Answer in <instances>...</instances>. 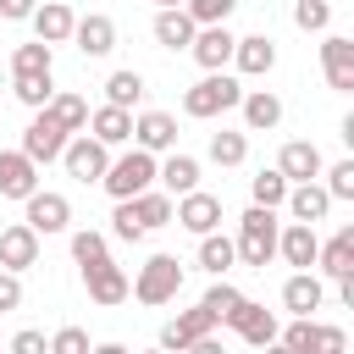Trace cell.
<instances>
[{
    "instance_id": "41",
    "label": "cell",
    "mask_w": 354,
    "mask_h": 354,
    "mask_svg": "<svg viewBox=\"0 0 354 354\" xmlns=\"http://www.w3.org/2000/svg\"><path fill=\"white\" fill-rule=\"evenodd\" d=\"M293 22H299L304 33H321V28L332 22V6H326V0H299V6H293Z\"/></svg>"
},
{
    "instance_id": "36",
    "label": "cell",
    "mask_w": 354,
    "mask_h": 354,
    "mask_svg": "<svg viewBox=\"0 0 354 354\" xmlns=\"http://www.w3.org/2000/svg\"><path fill=\"white\" fill-rule=\"evenodd\" d=\"M249 194H254V205H271V210H277V205L288 199V177L271 166V171H260V177L249 183Z\"/></svg>"
},
{
    "instance_id": "24",
    "label": "cell",
    "mask_w": 354,
    "mask_h": 354,
    "mask_svg": "<svg viewBox=\"0 0 354 354\" xmlns=\"http://www.w3.org/2000/svg\"><path fill=\"white\" fill-rule=\"evenodd\" d=\"M277 337H282L288 348H343V343H348L337 326H315V315H299V321H293L288 332H277Z\"/></svg>"
},
{
    "instance_id": "11",
    "label": "cell",
    "mask_w": 354,
    "mask_h": 354,
    "mask_svg": "<svg viewBox=\"0 0 354 354\" xmlns=\"http://www.w3.org/2000/svg\"><path fill=\"white\" fill-rule=\"evenodd\" d=\"M216 326H221V321H216L205 304H194V310H183L177 321H166V326H160V348H194V343H199V337H210Z\"/></svg>"
},
{
    "instance_id": "28",
    "label": "cell",
    "mask_w": 354,
    "mask_h": 354,
    "mask_svg": "<svg viewBox=\"0 0 354 354\" xmlns=\"http://www.w3.org/2000/svg\"><path fill=\"white\" fill-rule=\"evenodd\" d=\"M238 105H243V122H249V133H271V127L282 122V100H277L271 88H249Z\"/></svg>"
},
{
    "instance_id": "4",
    "label": "cell",
    "mask_w": 354,
    "mask_h": 354,
    "mask_svg": "<svg viewBox=\"0 0 354 354\" xmlns=\"http://www.w3.org/2000/svg\"><path fill=\"white\" fill-rule=\"evenodd\" d=\"M138 304H171L177 293H183V266H177V254H149L144 266H138V282L127 288Z\"/></svg>"
},
{
    "instance_id": "6",
    "label": "cell",
    "mask_w": 354,
    "mask_h": 354,
    "mask_svg": "<svg viewBox=\"0 0 354 354\" xmlns=\"http://www.w3.org/2000/svg\"><path fill=\"white\" fill-rule=\"evenodd\" d=\"M61 160H66V171H72L77 183H100L105 166H111V149H105L94 133H72L66 149H61Z\"/></svg>"
},
{
    "instance_id": "10",
    "label": "cell",
    "mask_w": 354,
    "mask_h": 354,
    "mask_svg": "<svg viewBox=\"0 0 354 354\" xmlns=\"http://www.w3.org/2000/svg\"><path fill=\"white\" fill-rule=\"evenodd\" d=\"M22 205H28V227H33L39 238H50V232H66V227H72V205H66V194H44V188H33Z\"/></svg>"
},
{
    "instance_id": "30",
    "label": "cell",
    "mask_w": 354,
    "mask_h": 354,
    "mask_svg": "<svg viewBox=\"0 0 354 354\" xmlns=\"http://www.w3.org/2000/svg\"><path fill=\"white\" fill-rule=\"evenodd\" d=\"M171 194L166 188H144V194H133V210H138V221H144V232H155V227H166L171 221Z\"/></svg>"
},
{
    "instance_id": "43",
    "label": "cell",
    "mask_w": 354,
    "mask_h": 354,
    "mask_svg": "<svg viewBox=\"0 0 354 354\" xmlns=\"http://www.w3.org/2000/svg\"><path fill=\"white\" fill-rule=\"evenodd\" d=\"M238 299H243V293H238V288H232V282H216V288H210V293H205V299H199V304H205V310H210V315H216V321H227V310H232V304H238Z\"/></svg>"
},
{
    "instance_id": "19",
    "label": "cell",
    "mask_w": 354,
    "mask_h": 354,
    "mask_svg": "<svg viewBox=\"0 0 354 354\" xmlns=\"http://www.w3.org/2000/svg\"><path fill=\"white\" fill-rule=\"evenodd\" d=\"M133 138H138V149H149V155L177 149V116H166V111H144V116H133Z\"/></svg>"
},
{
    "instance_id": "32",
    "label": "cell",
    "mask_w": 354,
    "mask_h": 354,
    "mask_svg": "<svg viewBox=\"0 0 354 354\" xmlns=\"http://www.w3.org/2000/svg\"><path fill=\"white\" fill-rule=\"evenodd\" d=\"M44 111H50L66 133H83V127H88V100H83V94H50Z\"/></svg>"
},
{
    "instance_id": "31",
    "label": "cell",
    "mask_w": 354,
    "mask_h": 354,
    "mask_svg": "<svg viewBox=\"0 0 354 354\" xmlns=\"http://www.w3.org/2000/svg\"><path fill=\"white\" fill-rule=\"evenodd\" d=\"M232 260H238V249H232V238H221V232H199V266H205L210 277H221V271H232Z\"/></svg>"
},
{
    "instance_id": "8",
    "label": "cell",
    "mask_w": 354,
    "mask_h": 354,
    "mask_svg": "<svg viewBox=\"0 0 354 354\" xmlns=\"http://www.w3.org/2000/svg\"><path fill=\"white\" fill-rule=\"evenodd\" d=\"M227 326L243 337V343H254V348H266V343H277V315L266 310V304H254V299H238L232 310H227Z\"/></svg>"
},
{
    "instance_id": "12",
    "label": "cell",
    "mask_w": 354,
    "mask_h": 354,
    "mask_svg": "<svg viewBox=\"0 0 354 354\" xmlns=\"http://www.w3.org/2000/svg\"><path fill=\"white\" fill-rule=\"evenodd\" d=\"M83 282H88V299H94V304H122V299H127V288H133V282H127V271H122L111 254H105V260H94V266H83Z\"/></svg>"
},
{
    "instance_id": "17",
    "label": "cell",
    "mask_w": 354,
    "mask_h": 354,
    "mask_svg": "<svg viewBox=\"0 0 354 354\" xmlns=\"http://www.w3.org/2000/svg\"><path fill=\"white\" fill-rule=\"evenodd\" d=\"M0 266H6V271H28V266H39V232H33L28 221H17V227L0 232Z\"/></svg>"
},
{
    "instance_id": "42",
    "label": "cell",
    "mask_w": 354,
    "mask_h": 354,
    "mask_svg": "<svg viewBox=\"0 0 354 354\" xmlns=\"http://www.w3.org/2000/svg\"><path fill=\"white\" fill-rule=\"evenodd\" d=\"M183 11H188L194 22H227V17L238 11V0H183Z\"/></svg>"
},
{
    "instance_id": "26",
    "label": "cell",
    "mask_w": 354,
    "mask_h": 354,
    "mask_svg": "<svg viewBox=\"0 0 354 354\" xmlns=\"http://www.w3.org/2000/svg\"><path fill=\"white\" fill-rule=\"evenodd\" d=\"M88 133H94L105 149H116V144L133 138V111H122V105H100V111L88 116Z\"/></svg>"
},
{
    "instance_id": "46",
    "label": "cell",
    "mask_w": 354,
    "mask_h": 354,
    "mask_svg": "<svg viewBox=\"0 0 354 354\" xmlns=\"http://www.w3.org/2000/svg\"><path fill=\"white\" fill-rule=\"evenodd\" d=\"M33 6H39V0H0V17H6V22H28Z\"/></svg>"
},
{
    "instance_id": "35",
    "label": "cell",
    "mask_w": 354,
    "mask_h": 354,
    "mask_svg": "<svg viewBox=\"0 0 354 354\" xmlns=\"http://www.w3.org/2000/svg\"><path fill=\"white\" fill-rule=\"evenodd\" d=\"M28 72H50V44H44V39L17 44V55H11V77H28Z\"/></svg>"
},
{
    "instance_id": "16",
    "label": "cell",
    "mask_w": 354,
    "mask_h": 354,
    "mask_svg": "<svg viewBox=\"0 0 354 354\" xmlns=\"http://www.w3.org/2000/svg\"><path fill=\"white\" fill-rule=\"evenodd\" d=\"M72 39H77V50H83V55H94V61H100V55H111V50H116V22H111L105 11H88V17H77V22H72Z\"/></svg>"
},
{
    "instance_id": "25",
    "label": "cell",
    "mask_w": 354,
    "mask_h": 354,
    "mask_svg": "<svg viewBox=\"0 0 354 354\" xmlns=\"http://www.w3.org/2000/svg\"><path fill=\"white\" fill-rule=\"evenodd\" d=\"M194 28H199V22H194L183 6H160V11H155V39H160V50H188Z\"/></svg>"
},
{
    "instance_id": "22",
    "label": "cell",
    "mask_w": 354,
    "mask_h": 354,
    "mask_svg": "<svg viewBox=\"0 0 354 354\" xmlns=\"http://www.w3.org/2000/svg\"><path fill=\"white\" fill-rule=\"evenodd\" d=\"M288 210H293V221H326V210H332V194L310 177V183H288V199H282Z\"/></svg>"
},
{
    "instance_id": "27",
    "label": "cell",
    "mask_w": 354,
    "mask_h": 354,
    "mask_svg": "<svg viewBox=\"0 0 354 354\" xmlns=\"http://www.w3.org/2000/svg\"><path fill=\"white\" fill-rule=\"evenodd\" d=\"M321 299H326V288H321V277H310V271H293V277L282 282V304H288L293 315H315Z\"/></svg>"
},
{
    "instance_id": "39",
    "label": "cell",
    "mask_w": 354,
    "mask_h": 354,
    "mask_svg": "<svg viewBox=\"0 0 354 354\" xmlns=\"http://www.w3.org/2000/svg\"><path fill=\"white\" fill-rule=\"evenodd\" d=\"M111 232H116V238H127V243H138V238H144V221H138L133 199H116V210H111Z\"/></svg>"
},
{
    "instance_id": "44",
    "label": "cell",
    "mask_w": 354,
    "mask_h": 354,
    "mask_svg": "<svg viewBox=\"0 0 354 354\" xmlns=\"http://www.w3.org/2000/svg\"><path fill=\"white\" fill-rule=\"evenodd\" d=\"M44 348H50V354H83V348H88V332H83V326H61Z\"/></svg>"
},
{
    "instance_id": "34",
    "label": "cell",
    "mask_w": 354,
    "mask_h": 354,
    "mask_svg": "<svg viewBox=\"0 0 354 354\" xmlns=\"http://www.w3.org/2000/svg\"><path fill=\"white\" fill-rule=\"evenodd\" d=\"M243 155H249V138L243 133H210V160L216 166H243Z\"/></svg>"
},
{
    "instance_id": "47",
    "label": "cell",
    "mask_w": 354,
    "mask_h": 354,
    "mask_svg": "<svg viewBox=\"0 0 354 354\" xmlns=\"http://www.w3.org/2000/svg\"><path fill=\"white\" fill-rule=\"evenodd\" d=\"M11 348H17V354H44V332H17Z\"/></svg>"
},
{
    "instance_id": "29",
    "label": "cell",
    "mask_w": 354,
    "mask_h": 354,
    "mask_svg": "<svg viewBox=\"0 0 354 354\" xmlns=\"http://www.w3.org/2000/svg\"><path fill=\"white\" fill-rule=\"evenodd\" d=\"M155 177H160V188L166 194H188V188H199V160L194 155H166V166H155Z\"/></svg>"
},
{
    "instance_id": "37",
    "label": "cell",
    "mask_w": 354,
    "mask_h": 354,
    "mask_svg": "<svg viewBox=\"0 0 354 354\" xmlns=\"http://www.w3.org/2000/svg\"><path fill=\"white\" fill-rule=\"evenodd\" d=\"M111 254V243H105V232H94V227H83V232H72V260L77 266H94V260H105Z\"/></svg>"
},
{
    "instance_id": "21",
    "label": "cell",
    "mask_w": 354,
    "mask_h": 354,
    "mask_svg": "<svg viewBox=\"0 0 354 354\" xmlns=\"http://www.w3.org/2000/svg\"><path fill=\"white\" fill-rule=\"evenodd\" d=\"M277 171H282L288 183H310V177H321V149H315L310 138H293V144H282Z\"/></svg>"
},
{
    "instance_id": "13",
    "label": "cell",
    "mask_w": 354,
    "mask_h": 354,
    "mask_svg": "<svg viewBox=\"0 0 354 354\" xmlns=\"http://www.w3.org/2000/svg\"><path fill=\"white\" fill-rule=\"evenodd\" d=\"M321 72H326V83H332L337 94H348V88H354V39L326 33V44H321Z\"/></svg>"
},
{
    "instance_id": "40",
    "label": "cell",
    "mask_w": 354,
    "mask_h": 354,
    "mask_svg": "<svg viewBox=\"0 0 354 354\" xmlns=\"http://www.w3.org/2000/svg\"><path fill=\"white\" fill-rule=\"evenodd\" d=\"M326 194H332V205L337 199H354V160H337V166H326V183H321Z\"/></svg>"
},
{
    "instance_id": "23",
    "label": "cell",
    "mask_w": 354,
    "mask_h": 354,
    "mask_svg": "<svg viewBox=\"0 0 354 354\" xmlns=\"http://www.w3.org/2000/svg\"><path fill=\"white\" fill-rule=\"evenodd\" d=\"M28 22L39 28V39H44V44H66L77 17H72V6H66V0H44V6H33V17H28Z\"/></svg>"
},
{
    "instance_id": "20",
    "label": "cell",
    "mask_w": 354,
    "mask_h": 354,
    "mask_svg": "<svg viewBox=\"0 0 354 354\" xmlns=\"http://www.w3.org/2000/svg\"><path fill=\"white\" fill-rule=\"evenodd\" d=\"M315 266L332 277V282H343V277H354V227H337L321 249H315Z\"/></svg>"
},
{
    "instance_id": "14",
    "label": "cell",
    "mask_w": 354,
    "mask_h": 354,
    "mask_svg": "<svg viewBox=\"0 0 354 354\" xmlns=\"http://www.w3.org/2000/svg\"><path fill=\"white\" fill-rule=\"evenodd\" d=\"M315 249H321L315 221H288V227L277 232V254H282L288 266H299V271H310V266H315Z\"/></svg>"
},
{
    "instance_id": "9",
    "label": "cell",
    "mask_w": 354,
    "mask_h": 354,
    "mask_svg": "<svg viewBox=\"0 0 354 354\" xmlns=\"http://www.w3.org/2000/svg\"><path fill=\"white\" fill-rule=\"evenodd\" d=\"M188 55H194L205 72H221V66L232 61V33H227V22H199L194 39H188Z\"/></svg>"
},
{
    "instance_id": "45",
    "label": "cell",
    "mask_w": 354,
    "mask_h": 354,
    "mask_svg": "<svg viewBox=\"0 0 354 354\" xmlns=\"http://www.w3.org/2000/svg\"><path fill=\"white\" fill-rule=\"evenodd\" d=\"M17 304H22V271H6L0 266V315L17 310Z\"/></svg>"
},
{
    "instance_id": "15",
    "label": "cell",
    "mask_w": 354,
    "mask_h": 354,
    "mask_svg": "<svg viewBox=\"0 0 354 354\" xmlns=\"http://www.w3.org/2000/svg\"><path fill=\"white\" fill-rule=\"evenodd\" d=\"M39 188V166L22 149H0V199H28Z\"/></svg>"
},
{
    "instance_id": "38",
    "label": "cell",
    "mask_w": 354,
    "mask_h": 354,
    "mask_svg": "<svg viewBox=\"0 0 354 354\" xmlns=\"http://www.w3.org/2000/svg\"><path fill=\"white\" fill-rule=\"evenodd\" d=\"M50 94H55V83H50V72H28V77H17V100L22 105H50Z\"/></svg>"
},
{
    "instance_id": "3",
    "label": "cell",
    "mask_w": 354,
    "mask_h": 354,
    "mask_svg": "<svg viewBox=\"0 0 354 354\" xmlns=\"http://www.w3.org/2000/svg\"><path fill=\"white\" fill-rule=\"evenodd\" d=\"M155 183V155L149 149H127V155H116L111 166H105V177H100V188L111 194V199H133V194H144Z\"/></svg>"
},
{
    "instance_id": "48",
    "label": "cell",
    "mask_w": 354,
    "mask_h": 354,
    "mask_svg": "<svg viewBox=\"0 0 354 354\" xmlns=\"http://www.w3.org/2000/svg\"><path fill=\"white\" fill-rule=\"evenodd\" d=\"M155 6H183V0H155Z\"/></svg>"
},
{
    "instance_id": "1",
    "label": "cell",
    "mask_w": 354,
    "mask_h": 354,
    "mask_svg": "<svg viewBox=\"0 0 354 354\" xmlns=\"http://www.w3.org/2000/svg\"><path fill=\"white\" fill-rule=\"evenodd\" d=\"M277 232H282L277 210H271V205H249V210H243V221H238V238H232L238 260H243V266H254V271H266V266L277 260Z\"/></svg>"
},
{
    "instance_id": "2",
    "label": "cell",
    "mask_w": 354,
    "mask_h": 354,
    "mask_svg": "<svg viewBox=\"0 0 354 354\" xmlns=\"http://www.w3.org/2000/svg\"><path fill=\"white\" fill-rule=\"evenodd\" d=\"M243 100V88H238V77H227V72H205L188 94H183V116H194V122H210V116H221V111H232Z\"/></svg>"
},
{
    "instance_id": "7",
    "label": "cell",
    "mask_w": 354,
    "mask_h": 354,
    "mask_svg": "<svg viewBox=\"0 0 354 354\" xmlns=\"http://www.w3.org/2000/svg\"><path fill=\"white\" fill-rule=\"evenodd\" d=\"M171 221H177V227H188L194 238H199V232H216V227H221V199H216V194H205V188H188V194H177Z\"/></svg>"
},
{
    "instance_id": "5",
    "label": "cell",
    "mask_w": 354,
    "mask_h": 354,
    "mask_svg": "<svg viewBox=\"0 0 354 354\" xmlns=\"http://www.w3.org/2000/svg\"><path fill=\"white\" fill-rule=\"evenodd\" d=\"M66 138H72V133H66V127H61V122H55V116L39 105V116L22 127V155H28L33 166H50V160H61Z\"/></svg>"
},
{
    "instance_id": "18",
    "label": "cell",
    "mask_w": 354,
    "mask_h": 354,
    "mask_svg": "<svg viewBox=\"0 0 354 354\" xmlns=\"http://www.w3.org/2000/svg\"><path fill=\"white\" fill-rule=\"evenodd\" d=\"M232 66H238L243 77H266V72L277 66V44H271L266 33H249V39H232Z\"/></svg>"
},
{
    "instance_id": "33",
    "label": "cell",
    "mask_w": 354,
    "mask_h": 354,
    "mask_svg": "<svg viewBox=\"0 0 354 354\" xmlns=\"http://www.w3.org/2000/svg\"><path fill=\"white\" fill-rule=\"evenodd\" d=\"M138 100H144V77H138V72H111V77H105V105L133 111Z\"/></svg>"
}]
</instances>
